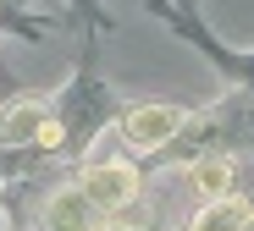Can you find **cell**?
<instances>
[{"label": "cell", "instance_id": "5", "mask_svg": "<svg viewBox=\"0 0 254 231\" xmlns=\"http://www.w3.org/2000/svg\"><path fill=\"white\" fill-rule=\"evenodd\" d=\"M188 182H193L199 204L232 198V160H227V154H204V160H193V165H188Z\"/></svg>", "mask_w": 254, "mask_h": 231}, {"label": "cell", "instance_id": "4", "mask_svg": "<svg viewBox=\"0 0 254 231\" xmlns=\"http://www.w3.org/2000/svg\"><path fill=\"white\" fill-rule=\"evenodd\" d=\"M45 138H50V110L39 99H11L0 110V143H39L45 149Z\"/></svg>", "mask_w": 254, "mask_h": 231}, {"label": "cell", "instance_id": "3", "mask_svg": "<svg viewBox=\"0 0 254 231\" xmlns=\"http://www.w3.org/2000/svg\"><path fill=\"white\" fill-rule=\"evenodd\" d=\"M45 231H111V215L83 187H61L45 198Z\"/></svg>", "mask_w": 254, "mask_h": 231}, {"label": "cell", "instance_id": "6", "mask_svg": "<svg viewBox=\"0 0 254 231\" xmlns=\"http://www.w3.org/2000/svg\"><path fill=\"white\" fill-rule=\"evenodd\" d=\"M249 226V204L243 198H216V204H199L188 231H243Z\"/></svg>", "mask_w": 254, "mask_h": 231}, {"label": "cell", "instance_id": "2", "mask_svg": "<svg viewBox=\"0 0 254 231\" xmlns=\"http://www.w3.org/2000/svg\"><path fill=\"white\" fill-rule=\"evenodd\" d=\"M77 187L89 193L105 215H116L122 204H133L144 187H138V171L127 165V160H94V165H83V176H77Z\"/></svg>", "mask_w": 254, "mask_h": 231}, {"label": "cell", "instance_id": "1", "mask_svg": "<svg viewBox=\"0 0 254 231\" xmlns=\"http://www.w3.org/2000/svg\"><path fill=\"white\" fill-rule=\"evenodd\" d=\"M183 121H188L183 105H133L127 121H122V138H127L133 154H160V149L183 132Z\"/></svg>", "mask_w": 254, "mask_h": 231}, {"label": "cell", "instance_id": "7", "mask_svg": "<svg viewBox=\"0 0 254 231\" xmlns=\"http://www.w3.org/2000/svg\"><path fill=\"white\" fill-rule=\"evenodd\" d=\"M155 226H160V204H155V198H144V193L111 215V231H155Z\"/></svg>", "mask_w": 254, "mask_h": 231}]
</instances>
